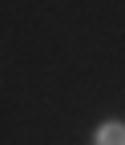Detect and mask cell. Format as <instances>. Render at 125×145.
I'll return each mask as SVG.
<instances>
[{
    "label": "cell",
    "mask_w": 125,
    "mask_h": 145,
    "mask_svg": "<svg viewBox=\"0 0 125 145\" xmlns=\"http://www.w3.org/2000/svg\"><path fill=\"white\" fill-rule=\"evenodd\" d=\"M97 145H125V129L121 125H105L97 133Z\"/></svg>",
    "instance_id": "1"
}]
</instances>
